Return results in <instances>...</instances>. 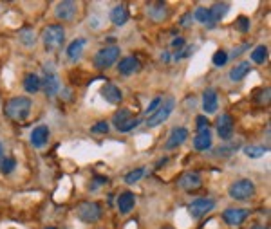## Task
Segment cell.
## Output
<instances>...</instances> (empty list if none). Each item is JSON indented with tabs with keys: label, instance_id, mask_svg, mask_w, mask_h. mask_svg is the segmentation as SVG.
Here are the masks:
<instances>
[{
	"label": "cell",
	"instance_id": "1",
	"mask_svg": "<svg viewBox=\"0 0 271 229\" xmlns=\"http://www.w3.org/2000/svg\"><path fill=\"white\" fill-rule=\"evenodd\" d=\"M31 112V100L29 98H13V100L7 101L5 105V114L9 115L11 119H16V121H22L25 119Z\"/></svg>",
	"mask_w": 271,
	"mask_h": 229
},
{
	"label": "cell",
	"instance_id": "2",
	"mask_svg": "<svg viewBox=\"0 0 271 229\" xmlns=\"http://www.w3.org/2000/svg\"><path fill=\"white\" fill-rule=\"evenodd\" d=\"M174 109H176V100H174V98H166V100H163L159 107H157L156 112L148 115V119H146V125H148V126L163 125V123H165V121L170 117V114L174 112Z\"/></svg>",
	"mask_w": 271,
	"mask_h": 229
},
{
	"label": "cell",
	"instance_id": "3",
	"mask_svg": "<svg viewBox=\"0 0 271 229\" xmlns=\"http://www.w3.org/2000/svg\"><path fill=\"white\" fill-rule=\"evenodd\" d=\"M64 40H66V29H64V25H58V24L49 25V27L42 33V42H44L45 47L51 51L62 47Z\"/></svg>",
	"mask_w": 271,
	"mask_h": 229
},
{
	"label": "cell",
	"instance_id": "4",
	"mask_svg": "<svg viewBox=\"0 0 271 229\" xmlns=\"http://www.w3.org/2000/svg\"><path fill=\"white\" fill-rule=\"evenodd\" d=\"M228 193L235 200H250L255 195V184L250 179H239L230 186Z\"/></svg>",
	"mask_w": 271,
	"mask_h": 229
},
{
	"label": "cell",
	"instance_id": "5",
	"mask_svg": "<svg viewBox=\"0 0 271 229\" xmlns=\"http://www.w3.org/2000/svg\"><path fill=\"white\" fill-rule=\"evenodd\" d=\"M121 51L118 45H111V47H105V49L98 51V55L94 56V65L98 69H109L116 63V60L120 58Z\"/></svg>",
	"mask_w": 271,
	"mask_h": 229
},
{
	"label": "cell",
	"instance_id": "6",
	"mask_svg": "<svg viewBox=\"0 0 271 229\" xmlns=\"http://www.w3.org/2000/svg\"><path fill=\"white\" fill-rule=\"evenodd\" d=\"M78 219L87 224H92L101 219V208L96 202H83L78 206Z\"/></svg>",
	"mask_w": 271,
	"mask_h": 229
},
{
	"label": "cell",
	"instance_id": "7",
	"mask_svg": "<svg viewBox=\"0 0 271 229\" xmlns=\"http://www.w3.org/2000/svg\"><path fill=\"white\" fill-rule=\"evenodd\" d=\"M213 208H215V200L203 197V199H196L188 206V213H190L192 219H201L206 213H210Z\"/></svg>",
	"mask_w": 271,
	"mask_h": 229
},
{
	"label": "cell",
	"instance_id": "8",
	"mask_svg": "<svg viewBox=\"0 0 271 229\" xmlns=\"http://www.w3.org/2000/svg\"><path fill=\"white\" fill-rule=\"evenodd\" d=\"M248 209L244 208H228L224 209V213H222V219H224L226 224H230V226H239L242 224L244 220L248 219Z\"/></svg>",
	"mask_w": 271,
	"mask_h": 229
},
{
	"label": "cell",
	"instance_id": "9",
	"mask_svg": "<svg viewBox=\"0 0 271 229\" xmlns=\"http://www.w3.org/2000/svg\"><path fill=\"white\" fill-rule=\"evenodd\" d=\"M186 137H188V130L183 128V126H176V128L170 132L168 139H166L165 150H174L177 148V146H181L186 141Z\"/></svg>",
	"mask_w": 271,
	"mask_h": 229
},
{
	"label": "cell",
	"instance_id": "10",
	"mask_svg": "<svg viewBox=\"0 0 271 229\" xmlns=\"http://www.w3.org/2000/svg\"><path fill=\"white\" fill-rule=\"evenodd\" d=\"M217 132H219V137L224 141H228L233 134V119H231L230 114H221L219 119H217Z\"/></svg>",
	"mask_w": 271,
	"mask_h": 229
},
{
	"label": "cell",
	"instance_id": "11",
	"mask_svg": "<svg viewBox=\"0 0 271 229\" xmlns=\"http://www.w3.org/2000/svg\"><path fill=\"white\" fill-rule=\"evenodd\" d=\"M49 126L47 125H38L33 132H31V145L35 146V148H42L45 146V143L49 141Z\"/></svg>",
	"mask_w": 271,
	"mask_h": 229
},
{
	"label": "cell",
	"instance_id": "12",
	"mask_svg": "<svg viewBox=\"0 0 271 229\" xmlns=\"http://www.w3.org/2000/svg\"><path fill=\"white\" fill-rule=\"evenodd\" d=\"M203 184L201 177H199V173H196V172H186L185 175H181L179 179V186L183 189H186V191H194V189H199Z\"/></svg>",
	"mask_w": 271,
	"mask_h": 229
},
{
	"label": "cell",
	"instance_id": "13",
	"mask_svg": "<svg viewBox=\"0 0 271 229\" xmlns=\"http://www.w3.org/2000/svg\"><path fill=\"white\" fill-rule=\"evenodd\" d=\"M100 92H101V96H103V100H105L107 103H111V105H118V103H121V100H123L121 90L112 83L103 85Z\"/></svg>",
	"mask_w": 271,
	"mask_h": 229
},
{
	"label": "cell",
	"instance_id": "14",
	"mask_svg": "<svg viewBox=\"0 0 271 229\" xmlns=\"http://www.w3.org/2000/svg\"><path fill=\"white\" fill-rule=\"evenodd\" d=\"M217 107H219V100H217V92L213 89H206L203 92V109L206 114H215Z\"/></svg>",
	"mask_w": 271,
	"mask_h": 229
},
{
	"label": "cell",
	"instance_id": "15",
	"mask_svg": "<svg viewBox=\"0 0 271 229\" xmlns=\"http://www.w3.org/2000/svg\"><path fill=\"white\" fill-rule=\"evenodd\" d=\"M141 69V63L137 58L134 56H129V58H123V60L118 63V70H120V74L123 76H131V74H136L137 70Z\"/></svg>",
	"mask_w": 271,
	"mask_h": 229
},
{
	"label": "cell",
	"instance_id": "16",
	"mask_svg": "<svg viewBox=\"0 0 271 229\" xmlns=\"http://www.w3.org/2000/svg\"><path fill=\"white\" fill-rule=\"evenodd\" d=\"M76 15V4L74 2H60V4L56 5V16L60 18V20H72Z\"/></svg>",
	"mask_w": 271,
	"mask_h": 229
},
{
	"label": "cell",
	"instance_id": "17",
	"mask_svg": "<svg viewBox=\"0 0 271 229\" xmlns=\"http://www.w3.org/2000/svg\"><path fill=\"white\" fill-rule=\"evenodd\" d=\"M194 148L199 152H206L208 148H211V132L208 128L199 130V134L194 139Z\"/></svg>",
	"mask_w": 271,
	"mask_h": 229
},
{
	"label": "cell",
	"instance_id": "18",
	"mask_svg": "<svg viewBox=\"0 0 271 229\" xmlns=\"http://www.w3.org/2000/svg\"><path fill=\"white\" fill-rule=\"evenodd\" d=\"M44 85V90L47 96H55L58 90H60V80H58V76L53 74V72H45V78L42 81Z\"/></svg>",
	"mask_w": 271,
	"mask_h": 229
},
{
	"label": "cell",
	"instance_id": "19",
	"mask_svg": "<svg viewBox=\"0 0 271 229\" xmlns=\"http://www.w3.org/2000/svg\"><path fill=\"white\" fill-rule=\"evenodd\" d=\"M230 11V4L228 2H217L210 7V15H211V24L215 25L219 20H222Z\"/></svg>",
	"mask_w": 271,
	"mask_h": 229
},
{
	"label": "cell",
	"instance_id": "20",
	"mask_svg": "<svg viewBox=\"0 0 271 229\" xmlns=\"http://www.w3.org/2000/svg\"><path fill=\"white\" fill-rule=\"evenodd\" d=\"M85 45H87L85 38H76V40L67 47V58L72 61H76L81 56V53H83V49H85Z\"/></svg>",
	"mask_w": 271,
	"mask_h": 229
},
{
	"label": "cell",
	"instance_id": "21",
	"mask_svg": "<svg viewBox=\"0 0 271 229\" xmlns=\"http://www.w3.org/2000/svg\"><path fill=\"white\" fill-rule=\"evenodd\" d=\"M134 204H136V197H134V193H131V191L121 193L120 199H118V208H120V213H123V215L131 213V209L134 208Z\"/></svg>",
	"mask_w": 271,
	"mask_h": 229
},
{
	"label": "cell",
	"instance_id": "22",
	"mask_svg": "<svg viewBox=\"0 0 271 229\" xmlns=\"http://www.w3.org/2000/svg\"><path fill=\"white\" fill-rule=\"evenodd\" d=\"M148 16L154 18V20L161 22V20H165L166 16H168V9H166L165 4H161V2H154V4L148 5Z\"/></svg>",
	"mask_w": 271,
	"mask_h": 229
},
{
	"label": "cell",
	"instance_id": "23",
	"mask_svg": "<svg viewBox=\"0 0 271 229\" xmlns=\"http://www.w3.org/2000/svg\"><path fill=\"white\" fill-rule=\"evenodd\" d=\"M129 20V11L125 5H116L114 9L111 11V22L114 25H123Z\"/></svg>",
	"mask_w": 271,
	"mask_h": 229
},
{
	"label": "cell",
	"instance_id": "24",
	"mask_svg": "<svg viewBox=\"0 0 271 229\" xmlns=\"http://www.w3.org/2000/svg\"><path fill=\"white\" fill-rule=\"evenodd\" d=\"M250 69H251L250 61H241V63H237L235 67L230 70V78L233 81H241L242 78H244V76L250 72Z\"/></svg>",
	"mask_w": 271,
	"mask_h": 229
},
{
	"label": "cell",
	"instance_id": "25",
	"mask_svg": "<svg viewBox=\"0 0 271 229\" xmlns=\"http://www.w3.org/2000/svg\"><path fill=\"white\" fill-rule=\"evenodd\" d=\"M241 148V143L235 141V143H228V145H221L219 148L213 150V155L215 157H230L237 152V150Z\"/></svg>",
	"mask_w": 271,
	"mask_h": 229
},
{
	"label": "cell",
	"instance_id": "26",
	"mask_svg": "<svg viewBox=\"0 0 271 229\" xmlns=\"http://www.w3.org/2000/svg\"><path fill=\"white\" fill-rule=\"evenodd\" d=\"M40 87H42V80L36 74H27L24 78L25 92H29V94H35V92H38V90H40Z\"/></svg>",
	"mask_w": 271,
	"mask_h": 229
},
{
	"label": "cell",
	"instance_id": "27",
	"mask_svg": "<svg viewBox=\"0 0 271 229\" xmlns=\"http://www.w3.org/2000/svg\"><path fill=\"white\" fill-rule=\"evenodd\" d=\"M196 20L197 22H201V24H206L208 27H215V25L211 24V15H210V9L208 7H197L196 9Z\"/></svg>",
	"mask_w": 271,
	"mask_h": 229
},
{
	"label": "cell",
	"instance_id": "28",
	"mask_svg": "<svg viewBox=\"0 0 271 229\" xmlns=\"http://www.w3.org/2000/svg\"><path fill=\"white\" fill-rule=\"evenodd\" d=\"M18 38H20V44L25 45V47H33L36 44V35L33 29H22Z\"/></svg>",
	"mask_w": 271,
	"mask_h": 229
},
{
	"label": "cell",
	"instance_id": "29",
	"mask_svg": "<svg viewBox=\"0 0 271 229\" xmlns=\"http://www.w3.org/2000/svg\"><path fill=\"white\" fill-rule=\"evenodd\" d=\"M244 154H246L250 159H259V157H262L264 154H268V146H255V145L244 146Z\"/></svg>",
	"mask_w": 271,
	"mask_h": 229
},
{
	"label": "cell",
	"instance_id": "30",
	"mask_svg": "<svg viewBox=\"0 0 271 229\" xmlns=\"http://www.w3.org/2000/svg\"><path fill=\"white\" fill-rule=\"evenodd\" d=\"M251 60L255 61V63H264V61L268 60V47L266 45H259V47H255L253 53H251Z\"/></svg>",
	"mask_w": 271,
	"mask_h": 229
},
{
	"label": "cell",
	"instance_id": "31",
	"mask_svg": "<svg viewBox=\"0 0 271 229\" xmlns=\"http://www.w3.org/2000/svg\"><path fill=\"white\" fill-rule=\"evenodd\" d=\"M131 119V110L129 109H123V110H120L118 114L114 115V119H112V123H114V126L116 128H120L123 123H127V121Z\"/></svg>",
	"mask_w": 271,
	"mask_h": 229
},
{
	"label": "cell",
	"instance_id": "32",
	"mask_svg": "<svg viewBox=\"0 0 271 229\" xmlns=\"http://www.w3.org/2000/svg\"><path fill=\"white\" fill-rule=\"evenodd\" d=\"M143 175H145V168L132 170L131 173L125 175V182H127V184H134V182H137V180H139Z\"/></svg>",
	"mask_w": 271,
	"mask_h": 229
},
{
	"label": "cell",
	"instance_id": "33",
	"mask_svg": "<svg viewBox=\"0 0 271 229\" xmlns=\"http://www.w3.org/2000/svg\"><path fill=\"white\" fill-rule=\"evenodd\" d=\"M139 123H141L139 117H134V119H129L127 123H123V125H121L118 130H120V132H123V134H127V132H131V130H134L136 126L139 125Z\"/></svg>",
	"mask_w": 271,
	"mask_h": 229
},
{
	"label": "cell",
	"instance_id": "34",
	"mask_svg": "<svg viewBox=\"0 0 271 229\" xmlns=\"http://www.w3.org/2000/svg\"><path fill=\"white\" fill-rule=\"evenodd\" d=\"M15 166H16L15 159H4V161H2V165H0V172H2L4 175H7V173H11V172L15 170Z\"/></svg>",
	"mask_w": 271,
	"mask_h": 229
},
{
	"label": "cell",
	"instance_id": "35",
	"mask_svg": "<svg viewBox=\"0 0 271 229\" xmlns=\"http://www.w3.org/2000/svg\"><path fill=\"white\" fill-rule=\"evenodd\" d=\"M226 61H228V53L226 51H217L213 55V65H217V67L226 65Z\"/></svg>",
	"mask_w": 271,
	"mask_h": 229
},
{
	"label": "cell",
	"instance_id": "36",
	"mask_svg": "<svg viewBox=\"0 0 271 229\" xmlns=\"http://www.w3.org/2000/svg\"><path fill=\"white\" fill-rule=\"evenodd\" d=\"M194 51H196V47H194V45H188V47H186V49H183V51H177V53H176V56H174V60H176V61H179V60H183V58H188V56H190L192 53H194Z\"/></svg>",
	"mask_w": 271,
	"mask_h": 229
},
{
	"label": "cell",
	"instance_id": "37",
	"mask_svg": "<svg viewBox=\"0 0 271 229\" xmlns=\"http://www.w3.org/2000/svg\"><path fill=\"white\" fill-rule=\"evenodd\" d=\"M237 25H239V31H241V33H248V31H250V18L239 16V18H237Z\"/></svg>",
	"mask_w": 271,
	"mask_h": 229
},
{
	"label": "cell",
	"instance_id": "38",
	"mask_svg": "<svg viewBox=\"0 0 271 229\" xmlns=\"http://www.w3.org/2000/svg\"><path fill=\"white\" fill-rule=\"evenodd\" d=\"M90 132H94V134H107V132H109V125H107L105 121L96 123V125L90 128Z\"/></svg>",
	"mask_w": 271,
	"mask_h": 229
},
{
	"label": "cell",
	"instance_id": "39",
	"mask_svg": "<svg viewBox=\"0 0 271 229\" xmlns=\"http://www.w3.org/2000/svg\"><path fill=\"white\" fill-rule=\"evenodd\" d=\"M161 98H154V100H152V103L148 105V107H146V115H150V114H154V112H156L157 110V107H159L161 105Z\"/></svg>",
	"mask_w": 271,
	"mask_h": 229
},
{
	"label": "cell",
	"instance_id": "40",
	"mask_svg": "<svg viewBox=\"0 0 271 229\" xmlns=\"http://www.w3.org/2000/svg\"><path fill=\"white\" fill-rule=\"evenodd\" d=\"M208 125H210V123H208V119H206L204 115H199V117H197V128L199 130L208 128Z\"/></svg>",
	"mask_w": 271,
	"mask_h": 229
},
{
	"label": "cell",
	"instance_id": "41",
	"mask_svg": "<svg viewBox=\"0 0 271 229\" xmlns=\"http://www.w3.org/2000/svg\"><path fill=\"white\" fill-rule=\"evenodd\" d=\"M172 47H176V49H181V47H185V38H181V36H177L176 40L172 42Z\"/></svg>",
	"mask_w": 271,
	"mask_h": 229
},
{
	"label": "cell",
	"instance_id": "42",
	"mask_svg": "<svg viewBox=\"0 0 271 229\" xmlns=\"http://www.w3.org/2000/svg\"><path fill=\"white\" fill-rule=\"evenodd\" d=\"M246 49H248V45H241V47H237V49H233L231 56H233V58H235V56H241V53H244Z\"/></svg>",
	"mask_w": 271,
	"mask_h": 229
},
{
	"label": "cell",
	"instance_id": "43",
	"mask_svg": "<svg viewBox=\"0 0 271 229\" xmlns=\"http://www.w3.org/2000/svg\"><path fill=\"white\" fill-rule=\"evenodd\" d=\"M190 18H192V15H186L185 18H183V25H185V27H188V22H190Z\"/></svg>",
	"mask_w": 271,
	"mask_h": 229
},
{
	"label": "cell",
	"instance_id": "44",
	"mask_svg": "<svg viewBox=\"0 0 271 229\" xmlns=\"http://www.w3.org/2000/svg\"><path fill=\"white\" fill-rule=\"evenodd\" d=\"M4 159V146H2V143H0V161Z\"/></svg>",
	"mask_w": 271,
	"mask_h": 229
},
{
	"label": "cell",
	"instance_id": "45",
	"mask_svg": "<svg viewBox=\"0 0 271 229\" xmlns=\"http://www.w3.org/2000/svg\"><path fill=\"white\" fill-rule=\"evenodd\" d=\"M253 229H268V228H262V226H255Z\"/></svg>",
	"mask_w": 271,
	"mask_h": 229
},
{
	"label": "cell",
	"instance_id": "46",
	"mask_svg": "<svg viewBox=\"0 0 271 229\" xmlns=\"http://www.w3.org/2000/svg\"><path fill=\"white\" fill-rule=\"evenodd\" d=\"M161 229H172V228H161Z\"/></svg>",
	"mask_w": 271,
	"mask_h": 229
},
{
	"label": "cell",
	"instance_id": "47",
	"mask_svg": "<svg viewBox=\"0 0 271 229\" xmlns=\"http://www.w3.org/2000/svg\"><path fill=\"white\" fill-rule=\"evenodd\" d=\"M47 229H56V228H47Z\"/></svg>",
	"mask_w": 271,
	"mask_h": 229
}]
</instances>
